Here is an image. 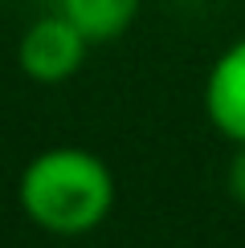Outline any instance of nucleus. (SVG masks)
<instances>
[{
    "instance_id": "1",
    "label": "nucleus",
    "mask_w": 245,
    "mask_h": 248,
    "mask_svg": "<svg viewBox=\"0 0 245 248\" xmlns=\"http://www.w3.org/2000/svg\"><path fill=\"white\" fill-rule=\"evenodd\" d=\"M20 208L53 236H86L115 208V175L86 147H49L20 171Z\"/></svg>"
},
{
    "instance_id": "2",
    "label": "nucleus",
    "mask_w": 245,
    "mask_h": 248,
    "mask_svg": "<svg viewBox=\"0 0 245 248\" xmlns=\"http://www.w3.org/2000/svg\"><path fill=\"white\" fill-rule=\"evenodd\" d=\"M86 49L90 41L82 37V29L57 13V16H41L25 29L17 45V61H20V74L33 78L37 86H57L82 69Z\"/></svg>"
},
{
    "instance_id": "3",
    "label": "nucleus",
    "mask_w": 245,
    "mask_h": 248,
    "mask_svg": "<svg viewBox=\"0 0 245 248\" xmlns=\"http://www.w3.org/2000/svg\"><path fill=\"white\" fill-rule=\"evenodd\" d=\"M204 114L233 147L245 142V37L212 61L204 81Z\"/></svg>"
},
{
    "instance_id": "4",
    "label": "nucleus",
    "mask_w": 245,
    "mask_h": 248,
    "mask_svg": "<svg viewBox=\"0 0 245 248\" xmlns=\"http://www.w3.org/2000/svg\"><path fill=\"white\" fill-rule=\"evenodd\" d=\"M143 0H57V13L70 25L82 29V37L94 41H115L135 25Z\"/></svg>"
},
{
    "instance_id": "5",
    "label": "nucleus",
    "mask_w": 245,
    "mask_h": 248,
    "mask_svg": "<svg viewBox=\"0 0 245 248\" xmlns=\"http://www.w3.org/2000/svg\"><path fill=\"white\" fill-rule=\"evenodd\" d=\"M225 187H229V200L245 212V142H237L229 167H225Z\"/></svg>"
}]
</instances>
